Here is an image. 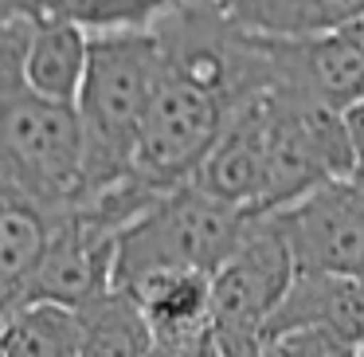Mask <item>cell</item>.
Segmentation results:
<instances>
[{
	"instance_id": "cell-1",
	"label": "cell",
	"mask_w": 364,
	"mask_h": 357,
	"mask_svg": "<svg viewBox=\"0 0 364 357\" xmlns=\"http://www.w3.org/2000/svg\"><path fill=\"white\" fill-rule=\"evenodd\" d=\"M161 75L165 67H161L153 32L90 36L87 71L75 95V118H79L82 142L79 192L102 189L122 173H129L137 130H141Z\"/></svg>"
},
{
	"instance_id": "cell-2",
	"label": "cell",
	"mask_w": 364,
	"mask_h": 357,
	"mask_svg": "<svg viewBox=\"0 0 364 357\" xmlns=\"http://www.w3.org/2000/svg\"><path fill=\"white\" fill-rule=\"evenodd\" d=\"M255 212L208 197L192 181L168 189L157 197L134 224L118 232L114 239V267L110 286H129L134 279L149 271H208L235 247L243 228Z\"/></svg>"
},
{
	"instance_id": "cell-3",
	"label": "cell",
	"mask_w": 364,
	"mask_h": 357,
	"mask_svg": "<svg viewBox=\"0 0 364 357\" xmlns=\"http://www.w3.org/2000/svg\"><path fill=\"white\" fill-rule=\"evenodd\" d=\"M82 142L75 106L20 90L0 103V189L59 216L79 197Z\"/></svg>"
},
{
	"instance_id": "cell-4",
	"label": "cell",
	"mask_w": 364,
	"mask_h": 357,
	"mask_svg": "<svg viewBox=\"0 0 364 357\" xmlns=\"http://www.w3.org/2000/svg\"><path fill=\"white\" fill-rule=\"evenodd\" d=\"M153 36L168 79L215 98L223 110H235L270 87L259 36L223 20L208 0H181L168 16L157 20Z\"/></svg>"
},
{
	"instance_id": "cell-5",
	"label": "cell",
	"mask_w": 364,
	"mask_h": 357,
	"mask_svg": "<svg viewBox=\"0 0 364 357\" xmlns=\"http://www.w3.org/2000/svg\"><path fill=\"white\" fill-rule=\"evenodd\" d=\"M353 177V145L337 110L267 87V169L259 216L298 200L314 185Z\"/></svg>"
},
{
	"instance_id": "cell-6",
	"label": "cell",
	"mask_w": 364,
	"mask_h": 357,
	"mask_svg": "<svg viewBox=\"0 0 364 357\" xmlns=\"http://www.w3.org/2000/svg\"><path fill=\"white\" fill-rule=\"evenodd\" d=\"M294 255L270 216H251L243 236L208 275L215 346H251L262 338L282 291L294 279Z\"/></svg>"
},
{
	"instance_id": "cell-7",
	"label": "cell",
	"mask_w": 364,
	"mask_h": 357,
	"mask_svg": "<svg viewBox=\"0 0 364 357\" xmlns=\"http://www.w3.org/2000/svg\"><path fill=\"white\" fill-rule=\"evenodd\" d=\"M228 114L231 110H223L215 98L161 75L157 90L149 98V110L141 118V130H137L129 173L157 192L192 181L200 157L215 142Z\"/></svg>"
},
{
	"instance_id": "cell-8",
	"label": "cell",
	"mask_w": 364,
	"mask_h": 357,
	"mask_svg": "<svg viewBox=\"0 0 364 357\" xmlns=\"http://www.w3.org/2000/svg\"><path fill=\"white\" fill-rule=\"evenodd\" d=\"M278 224L298 271L364 279V185L333 177L298 200L262 212Z\"/></svg>"
},
{
	"instance_id": "cell-9",
	"label": "cell",
	"mask_w": 364,
	"mask_h": 357,
	"mask_svg": "<svg viewBox=\"0 0 364 357\" xmlns=\"http://www.w3.org/2000/svg\"><path fill=\"white\" fill-rule=\"evenodd\" d=\"M270 87L325 110L364 98V16L317 36H259Z\"/></svg>"
},
{
	"instance_id": "cell-10",
	"label": "cell",
	"mask_w": 364,
	"mask_h": 357,
	"mask_svg": "<svg viewBox=\"0 0 364 357\" xmlns=\"http://www.w3.org/2000/svg\"><path fill=\"white\" fill-rule=\"evenodd\" d=\"M122 291L134 299L153 349L168 357H204L212 349V299L208 271H149Z\"/></svg>"
},
{
	"instance_id": "cell-11",
	"label": "cell",
	"mask_w": 364,
	"mask_h": 357,
	"mask_svg": "<svg viewBox=\"0 0 364 357\" xmlns=\"http://www.w3.org/2000/svg\"><path fill=\"white\" fill-rule=\"evenodd\" d=\"M110 267H114V239L63 208L51 220L43 255L36 259L20 302L40 299V302H59V306H82L87 299H95L110 286Z\"/></svg>"
},
{
	"instance_id": "cell-12",
	"label": "cell",
	"mask_w": 364,
	"mask_h": 357,
	"mask_svg": "<svg viewBox=\"0 0 364 357\" xmlns=\"http://www.w3.org/2000/svg\"><path fill=\"white\" fill-rule=\"evenodd\" d=\"M262 169H267V90L251 95L223 118L215 142L192 173V185L223 205L259 216Z\"/></svg>"
},
{
	"instance_id": "cell-13",
	"label": "cell",
	"mask_w": 364,
	"mask_h": 357,
	"mask_svg": "<svg viewBox=\"0 0 364 357\" xmlns=\"http://www.w3.org/2000/svg\"><path fill=\"white\" fill-rule=\"evenodd\" d=\"M294 326H317L364 349V279L329 275V271H294L262 333L294 330Z\"/></svg>"
},
{
	"instance_id": "cell-14",
	"label": "cell",
	"mask_w": 364,
	"mask_h": 357,
	"mask_svg": "<svg viewBox=\"0 0 364 357\" xmlns=\"http://www.w3.org/2000/svg\"><path fill=\"white\" fill-rule=\"evenodd\" d=\"M90 56V32L59 16H40L24 51V90L51 103L75 106L82 71Z\"/></svg>"
},
{
	"instance_id": "cell-15",
	"label": "cell",
	"mask_w": 364,
	"mask_h": 357,
	"mask_svg": "<svg viewBox=\"0 0 364 357\" xmlns=\"http://www.w3.org/2000/svg\"><path fill=\"white\" fill-rule=\"evenodd\" d=\"M251 36H317L364 16V0H208Z\"/></svg>"
},
{
	"instance_id": "cell-16",
	"label": "cell",
	"mask_w": 364,
	"mask_h": 357,
	"mask_svg": "<svg viewBox=\"0 0 364 357\" xmlns=\"http://www.w3.org/2000/svg\"><path fill=\"white\" fill-rule=\"evenodd\" d=\"M75 314H79V357H149V330L122 286H106L102 294L75 306Z\"/></svg>"
},
{
	"instance_id": "cell-17",
	"label": "cell",
	"mask_w": 364,
	"mask_h": 357,
	"mask_svg": "<svg viewBox=\"0 0 364 357\" xmlns=\"http://www.w3.org/2000/svg\"><path fill=\"white\" fill-rule=\"evenodd\" d=\"M0 357H79L75 306L24 299L0 318Z\"/></svg>"
},
{
	"instance_id": "cell-18",
	"label": "cell",
	"mask_w": 364,
	"mask_h": 357,
	"mask_svg": "<svg viewBox=\"0 0 364 357\" xmlns=\"http://www.w3.org/2000/svg\"><path fill=\"white\" fill-rule=\"evenodd\" d=\"M51 220L55 216L40 212L28 200L9 197L0 189V302L9 310L20 302L28 275H32L36 259L43 255Z\"/></svg>"
},
{
	"instance_id": "cell-19",
	"label": "cell",
	"mask_w": 364,
	"mask_h": 357,
	"mask_svg": "<svg viewBox=\"0 0 364 357\" xmlns=\"http://www.w3.org/2000/svg\"><path fill=\"white\" fill-rule=\"evenodd\" d=\"M181 0H48L43 16H59L79 24L90 36L106 32H153L161 16L176 9Z\"/></svg>"
},
{
	"instance_id": "cell-20",
	"label": "cell",
	"mask_w": 364,
	"mask_h": 357,
	"mask_svg": "<svg viewBox=\"0 0 364 357\" xmlns=\"http://www.w3.org/2000/svg\"><path fill=\"white\" fill-rule=\"evenodd\" d=\"M259 357H360V346L317 326H294V330H270L259 341Z\"/></svg>"
},
{
	"instance_id": "cell-21",
	"label": "cell",
	"mask_w": 364,
	"mask_h": 357,
	"mask_svg": "<svg viewBox=\"0 0 364 357\" xmlns=\"http://www.w3.org/2000/svg\"><path fill=\"white\" fill-rule=\"evenodd\" d=\"M36 20L0 16V103L24 90V51Z\"/></svg>"
},
{
	"instance_id": "cell-22",
	"label": "cell",
	"mask_w": 364,
	"mask_h": 357,
	"mask_svg": "<svg viewBox=\"0 0 364 357\" xmlns=\"http://www.w3.org/2000/svg\"><path fill=\"white\" fill-rule=\"evenodd\" d=\"M341 118H345V134L353 145V181L364 185V98L353 103L348 110H341Z\"/></svg>"
},
{
	"instance_id": "cell-23",
	"label": "cell",
	"mask_w": 364,
	"mask_h": 357,
	"mask_svg": "<svg viewBox=\"0 0 364 357\" xmlns=\"http://www.w3.org/2000/svg\"><path fill=\"white\" fill-rule=\"evenodd\" d=\"M48 0H0V16H24V20H40Z\"/></svg>"
},
{
	"instance_id": "cell-24",
	"label": "cell",
	"mask_w": 364,
	"mask_h": 357,
	"mask_svg": "<svg viewBox=\"0 0 364 357\" xmlns=\"http://www.w3.org/2000/svg\"><path fill=\"white\" fill-rule=\"evenodd\" d=\"M149 357H168V353H161V349H149Z\"/></svg>"
},
{
	"instance_id": "cell-25",
	"label": "cell",
	"mask_w": 364,
	"mask_h": 357,
	"mask_svg": "<svg viewBox=\"0 0 364 357\" xmlns=\"http://www.w3.org/2000/svg\"><path fill=\"white\" fill-rule=\"evenodd\" d=\"M360 357H364V349H360Z\"/></svg>"
}]
</instances>
